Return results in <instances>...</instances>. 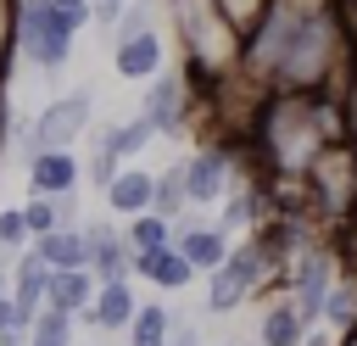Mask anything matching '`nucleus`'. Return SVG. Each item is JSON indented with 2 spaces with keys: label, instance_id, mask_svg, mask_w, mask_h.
Returning <instances> with one entry per match:
<instances>
[{
  "label": "nucleus",
  "instance_id": "f257e3e1",
  "mask_svg": "<svg viewBox=\"0 0 357 346\" xmlns=\"http://www.w3.org/2000/svg\"><path fill=\"white\" fill-rule=\"evenodd\" d=\"M357 50L351 6L346 0H268L262 17L245 28L240 78L251 89H312L335 95Z\"/></svg>",
  "mask_w": 357,
  "mask_h": 346
},
{
  "label": "nucleus",
  "instance_id": "f03ea898",
  "mask_svg": "<svg viewBox=\"0 0 357 346\" xmlns=\"http://www.w3.org/2000/svg\"><path fill=\"white\" fill-rule=\"evenodd\" d=\"M245 140H251V162L273 184H296L318 162V151L346 140L340 100L312 89H268L245 123Z\"/></svg>",
  "mask_w": 357,
  "mask_h": 346
},
{
  "label": "nucleus",
  "instance_id": "7ed1b4c3",
  "mask_svg": "<svg viewBox=\"0 0 357 346\" xmlns=\"http://www.w3.org/2000/svg\"><path fill=\"white\" fill-rule=\"evenodd\" d=\"M167 11H173V28H178V56H184V67L201 89L240 73L245 33L218 0H167Z\"/></svg>",
  "mask_w": 357,
  "mask_h": 346
},
{
  "label": "nucleus",
  "instance_id": "20e7f679",
  "mask_svg": "<svg viewBox=\"0 0 357 346\" xmlns=\"http://www.w3.org/2000/svg\"><path fill=\"white\" fill-rule=\"evenodd\" d=\"M89 17L84 11H67L61 0H17V22H11V39H17V56L33 67V73H61L73 61V39Z\"/></svg>",
  "mask_w": 357,
  "mask_h": 346
},
{
  "label": "nucleus",
  "instance_id": "39448f33",
  "mask_svg": "<svg viewBox=\"0 0 357 346\" xmlns=\"http://www.w3.org/2000/svg\"><path fill=\"white\" fill-rule=\"evenodd\" d=\"M284 285V268L273 262V251L251 234V240H240V246H229V257L206 273V313H234V307H245L251 296H262V285Z\"/></svg>",
  "mask_w": 357,
  "mask_h": 346
},
{
  "label": "nucleus",
  "instance_id": "423d86ee",
  "mask_svg": "<svg viewBox=\"0 0 357 346\" xmlns=\"http://www.w3.org/2000/svg\"><path fill=\"white\" fill-rule=\"evenodd\" d=\"M89 117H95L89 89L56 95V100H45V106L33 112L28 128H11V145H17L22 156H33V151H73V145L89 134Z\"/></svg>",
  "mask_w": 357,
  "mask_h": 346
},
{
  "label": "nucleus",
  "instance_id": "0eeeda50",
  "mask_svg": "<svg viewBox=\"0 0 357 346\" xmlns=\"http://www.w3.org/2000/svg\"><path fill=\"white\" fill-rule=\"evenodd\" d=\"M340 246L335 240H307L296 257H290V268H284V296L301 307V318L307 324H324V301H329V290H335V273H340Z\"/></svg>",
  "mask_w": 357,
  "mask_h": 346
},
{
  "label": "nucleus",
  "instance_id": "6e6552de",
  "mask_svg": "<svg viewBox=\"0 0 357 346\" xmlns=\"http://www.w3.org/2000/svg\"><path fill=\"white\" fill-rule=\"evenodd\" d=\"M195 95H201V84L190 78V67H162V73L145 84L139 112L151 117V128H156L162 140H178V134H190V123H195Z\"/></svg>",
  "mask_w": 357,
  "mask_h": 346
},
{
  "label": "nucleus",
  "instance_id": "1a4fd4ad",
  "mask_svg": "<svg viewBox=\"0 0 357 346\" xmlns=\"http://www.w3.org/2000/svg\"><path fill=\"white\" fill-rule=\"evenodd\" d=\"M234 167H240V162H234V151H229V145H218V140H212V145H201V151L184 162V195H190V206H218V201H223V190L240 179Z\"/></svg>",
  "mask_w": 357,
  "mask_h": 346
},
{
  "label": "nucleus",
  "instance_id": "9d476101",
  "mask_svg": "<svg viewBox=\"0 0 357 346\" xmlns=\"http://www.w3.org/2000/svg\"><path fill=\"white\" fill-rule=\"evenodd\" d=\"M162 61H167V45H162L156 28H134V33L112 39V67H117L123 84H151L162 73Z\"/></svg>",
  "mask_w": 357,
  "mask_h": 346
},
{
  "label": "nucleus",
  "instance_id": "9b49d317",
  "mask_svg": "<svg viewBox=\"0 0 357 346\" xmlns=\"http://www.w3.org/2000/svg\"><path fill=\"white\" fill-rule=\"evenodd\" d=\"M84 240H89V273L95 279H128L134 273V251L123 240V218H100V223H84Z\"/></svg>",
  "mask_w": 357,
  "mask_h": 346
},
{
  "label": "nucleus",
  "instance_id": "f8f14e48",
  "mask_svg": "<svg viewBox=\"0 0 357 346\" xmlns=\"http://www.w3.org/2000/svg\"><path fill=\"white\" fill-rule=\"evenodd\" d=\"M45 285H50V262H45L33 246H22V251H17V268H11V301H17V324H22V329L39 318Z\"/></svg>",
  "mask_w": 357,
  "mask_h": 346
},
{
  "label": "nucleus",
  "instance_id": "ddd939ff",
  "mask_svg": "<svg viewBox=\"0 0 357 346\" xmlns=\"http://www.w3.org/2000/svg\"><path fill=\"white\" fill-rule=\"evenodd\" d=\"M134 279H145V285H156V290H167V296H178L190 279H195V268H190V257L167 240V246H151V251H134Z\"/></svg>",
  "mask_w": 357,
  "mask_h": 346
},
{
  "label": "nucleus",
  "instance_id": "4468645a",
  "mask_svg": "<svg viewBox=\"0 0 357 346\" xmlns=\"http://www.w3.org/2000/svg\"><path fill=\"white\" fill-rule=\"evenodd\" d=\"M78 179H84V167L73 151H33L28 156V195H67V190H78Z\"/></svg>",
  "mask_w": 357,
  "mask_h": 346
},
{
  "label": "nucleus",
  "instance_id": "2eb2a0df",
  "mask_svg": "<svg viewBox=\"0 0 357 346\" xmlns=\"http://www.w3.org/2000/svg\"><path fill=\"white\" fill-rule=\"evenodd\" d=\"M106 195V212L112 218H139V212H151V195H156V173H145V167H134V162H123V173L100 190Z\"/></svg>",
  "mask_w": 357,
  "mask_h": 346
},
{
  "label": "nucleus",
  "instance_id": "dca6fc26",
  "mask_svg": "<svg viewBox=\"0 0 357 346\" xmlns=\"http://www.w3.org/2000/svg\"><path fill=\"white\" fill-rule=\"evenodd\" d=\"M134 307H139V301H134V285H128V279H100V285H95V301H89L84 318H89L100 335H117V329H128Z\"/></svg>",
  "mask_w": 357,
  "mask_h": 346
},
{
  "label": "nucleus",
  "instance_id": "f3484780",
  "mask_svg": "<svg viewBox=\"0 0 357 346\" xmlns=\"http://www.w3.org/2000/svg\"><path fill=\"white\" fill-rule=\"evenodd\" d=\"M95 285H100V279H95L89 268H50V285H45V307L84 318V313H89V301H95Z\"/></svg>",
  "mask_w": 357,
  "mask_h": 346
},
{
  "label": "nucleus",
  "instance_id": "a211bd4d",
  "mask_svg": "<svg viewBox=\"0 0 357 346\" xmlns=\"http://www.w3.org/2000/svg\"><path fill=\"white\" fill-rule=\"evenodd\" d=\"M307 329H312V324L301 318V307H296L290 296H268L262 324H257V340H262V346H301Z\"/></svg>",
  "mask_w": 357,
  "mask_h": 346
},
{
  "label": "nucleus",
  "instance_id": "6ab92c4d",
  "mask_svg": "<svg viewBox=\"0 0 357 346\" xmlns=\"http://www.w3.org/2000/svg\"><path fill=\"white\" fill-rule=\"evenodd\" d=\"M173 246L190 257L195 273H212L223 257H229V234L218 223H190V229H173Z\"/></svg>",
  "mask_w": 357,
  "mask_h": 346
},
{
  "label": "nucleus",
  "instance_id": "aec40b11",
  "mask_svg": "<svg viewBox=\"0 0 357 346\" xmlns=\"http://www.w3.org/2000/svg\"><path fill=\"white\" fill-rule=\"evenodd\" d=\"M33 251L50 262V268H89V240H84V223L78 229H50V234H39L33 240Z\"/></svg>",
  "mask_w": 357,
  "mask_h": 346
},
{
  "label": "nucleus",
  "instance_id": "412c9836",
  "mask_svg": "<svg viewBox=\"0 0 357 346\" xmlns=\"http://www.w3.org/2000/svg\"><path fill=\"white\" fill-rule=\"evenodd\" d=\"M167 335H173V307L139 301L128 318V346H167Z\"/></svg>",
  "mask_w": 357,
  "mask_h": 346
},
{
  "label": "nucleus",
  "instance_id": "4be33fe9",
  "mask_svg": "<svg viewBox=\"0 0 357 346\" xmlns=\"http://www.w3.org/2000/svg\"><path fill=\"white\" fill-rule=\"evenodd\" d=\"M100 140H106V145H112L123 162H134V156H139V151L156 140V128H151V117H145V112H134V117H123V123L100 128Z\"/></svg>",
  "mask_w": 357,
  "mask_h": 346
},
{
  "label": "nucleus",
  "instance_id": "5701e85b",
  "mask_svg": "<svg viewBox=\"0 0 357 346\" xmlns=\"http://www.w3.org/2000/svg\"><path fill=\"white\" fill-rule=\"evenodd\" d=\"M123 240H128V251H151V246H167V240H173V218H162V212H139V218H123Z\"/></svg>",
  "mask_w": 357,
  "mask_h": 346
},
{
  "label": "nucleus",
  "instance_id": "b1692460",
  "mask_svg": "<svg viewBox=\"0 0 357 346\" xmlns=\"http://www.w3.org/2000/svg\"><path fill=\"white\" fill-rule=\"evenodd\" d=\"M184 206H190V195H184V162H173V167H162V173H156L151 212H162V218H178Z\"/></svg>",
  "mask_w": 357,
  "mask_h": 346
},
{
  "label": "nucleus",
  "instance_id": "393cba45",
  "mask_svg": "<svg viewBox=\"0 0 357 346\" xmlns=\"http://www.w3.org/2000/svg\"><path fill=\"white\" fill-rule=\"evenodd\" d=\"M28 346H73V313L39 307V318L28 324Z\"/></svg>",
  "mask_w": 357,
  "mask_h": 346
},
{
  "label": "nucleus",
  "instance_id": "a878e982",
  "mask_svg": "<svg viewBox=\"0 0 357 346\" xmlns=\"http://www.w3.org/2000/svg\"><path fill=\"white\" fill-rule=\"evenodd\" d=\"M22 223H28V234H33V240H39V234H50V229H61L56 195H28V201H22Z\"/></svg>",
  "mask_w": 357,
  "mask_h": 346
},
{
  "label": "nucleus",
  "instance_id": "bb28decb",
  "mask_svg": "<svg viewBox=\"0 0 357 346\" xmlns=\"http://www.w3.org/2000/svg\"><path fill=\"white\" fill-rule=\"evenodd\" d=\"M335 100H340V123H346V140L357 145V50H351V67H346V78H340Z\"/></svg>",
  "mask_w": 357,
  "mask_h": 346
},
{
  "label": "nucleus",
  "instance_id": "cd10ccee",
  "mask_svg": "<svg viewBox=\"0 0 357 346\" xmlns=\"http://www.w3.org/2000/svg\"><path fill=\"white\" fill-rule=\"evenodd\" d=\"M117 173H123V156H117L106 140H95V151H89V184H95V190H106Z\"/></svg>",
  "mask_w": 357,
  "mask_h": 346
},
{
  "label": "nucleus",
  "instance_id": "c85d7f7f",
  "mask_svg": "<svg viewBox=\"0 0 357 346\" xmlns=\"http://www.w3.org/2000/svg\"><path fill=\"white\" fill-rule=\"evenodd\" d=\"M0 246H6V251L33 246V234H28V223H22V206H6V212H0Z\"/></svg>",
  "mask_w": 357,
  "mask_h": 346
},
{
  "label": "nucleus",
  "instance_id": "c756f323",
  "mask_svg": "<svg viewBox=\"0 0 357 346\" xmlns=\"http://www.w3.org/2000/svg\"><path fill=\"white\" fill-rule=\"evenodd\" d=\"M218 6H223V11H229V17L240 22V33H245V28H251V22L262 17V6H268V0H218Z\"/></svg>",
  "mask_w": 357,
  "mask_h": 346
},
{
  "label": "nucleus",
  "instance_id": "7c9ffc66",
  "mask_svg": "<svg viewBox=\"0 0 357 346\" xmlns=\"http://www.w3.org/2000/svg\"><path fill=\"white\" fill-rule=\"evenodd\" d=\"M123 11H128V0H89V22H100V28H112Z\"/></svg>",
  "mask_w": 357,
  "mask_h": 346
},
{
  "label": "nucleus",
  "instance_id": "2f4dec72",
  "mask_svg": "<svg viewBox=\"0 0 357 346\" xmlns=\"http://www.w3.org/2000/svg\"><path fill=\"white\" fill-rule=\"evenodd\" d=\"M167 346H201L195 318H178V313H173V335H167Z\"/></svg>",
  "mask_w": 357,
  "mask_h": 346
},
{
  "label": "nucleus",
  "instance_id": "473e14b6",
  "mask_svg": "<svg viewBox=\"0 0 357 346\" xmlns=\"http://www.w3.org/2000/svg\"><path fill=\"white\" fill-rule=\"evenodd\" d=\"M301 346H340V335H335V329H329V324H312V329H307V340H301Z\"/></svg>",
  "mask_w": 357,
  "mask_h": 346
},
{
  "label": "nucleus",
  "instance_id": "72a5a7b5",
  "mask_svg": "<svg viewBox=\"0 0 357 346\" xmlns=\"http://www.w3.org/2000/svg\"><path fill=\"white\" fill-rule=\"evenodd\" d=\"M11 145V112H6V95H0V151Z\"/></svg>",
  "mask_w": 357,
  "mask_h": 346
},
{
  "label": "nucleus",
  "instance_id": "f704fd0d",
  "mask_svg": "<svg viewBox=\"0 0 357 346\" xmlns=\"http://www.w3.org/2000/svg\"><path fill=\"white\" fill-rule=\"evenodd\" d=\"M61 6H67V11H84V17H89V0H61Z\"/></svg>",
  "mask_w": 357,
  "mask_h": 346
},
{
  "label": "nucleus",
  "instance_id": "c9c22d12",
  "mask_svg": "<svg viewBox=\"0 0 357 346\" xmlns=\"http://www.w3.org/2000/svg\"><path fill=\"white\" fill-rule=\"evenodd\" d=\"M340 234H351V257H357V218H351V223H346Z\"/></svg>",
  "mask_w": 357,
  "mask_h": 346
},
{
  "label": "nucleus",
  "instance_id": "e433bc0d",
  "mask_svg": "<svg viewBox=\"0 0 357 346\" xmlns=\"http://www.w3.org/2000/svg\"><path fill=\"white\" fill-rule=\"evenodd\" d=\"M229 346H234V340H229Z\"/></svg>",
  "mask_w": 357,
  "mask_h": 346
}]
</instances>
